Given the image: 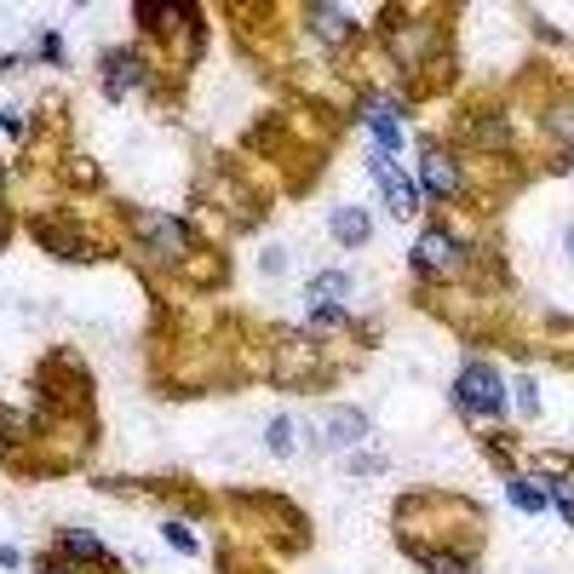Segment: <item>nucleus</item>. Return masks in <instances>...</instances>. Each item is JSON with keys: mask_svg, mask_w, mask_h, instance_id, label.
<instances>
[{"mask_svg": "<svg viewBox=\"0 0 574 574\" xmlns=\"http://www.w3.org/2000/svg\"><path fill=\"white\" fill-rule=\"evenodd\" d=\"M551 500H558V512L574 523V477H558V482H551Z\"/></svg>", "mask_w": 574, "mask_h": 574, "instance_id": "obj_15", "label": "nucleus"}, {"mask_svg": "<svg viewBox=\"0 0 574 574\" xmlns=\"http://www.w3.org/2000/svg\"><path fill=\"white\" fill-rule=\"evenodd\" d=\"M391 116H396V104H385V98H380V104H368V127L380 132V144H385V150H396V139H403Z\"/></svg>", "mask_w": 574, "mask_h": 574, "instance_id": "obj_11", "label": "nucleus"}, {"mask_svg": "<svg viewBox=\"0 0 574 574\" xmlns=\"http://www.w3.org/2000/svg\"><path fill=\"white\" fill-rule=\"evenodd\" d=\"M431 574H466V558H431Z\"/></svg>", "mask_w": 574, "mask_h": 574, "instance_id": "obj_17", "label": "nucleus"}, {"mask_svg": "<svg viewBox=\"0 0 574 574\" xmlns=\"http://www.w3.org/2000/svg\"><path fill=\"white\" fill-rule=\"evenodd\" d=\"M322 431H327V443H334V449H350V443H362V437H368V414L334 408V414L322 419Z\"/></svg>", "mask_w": 574, "mask_h": 574, "instance_id": "obj_6", "label": "nucleus"}, {"mask_svg": "<svg viewBox=\"0 0 574 574\" xmlns=\"http://www.w3.org/2000/svg\"><path fill=\"white\" fill-rule=\"evenodd\" d=\"M63 551H70V558H81V563H104V558H109L104 540H93V535H63Z\"/></svg>", "mask_w": 574, "mask_h": 574, "instance_id": "obj_13", "label": "nucleus"}, {"mask_svg": "<svg viewBox=\"0 0 574 574\" xmlns=\"http://www.w3.org/2000/svg\"><path fill=\"white\" fill-rule=\"evenodd\" d=\"M350 294V276L345 271H327V276H316L311 282V304H316V316L327 322V316H339V299Z\"/></svg>", "mask_w": 574, "mask_h": 574, "instance_id": "obj_7", "label": "nucleus"}, {"mask_svg": "<svg viewBox=\"0 0 574 574\" xmlns=\"http://www.w3.org/2000/svg\"><path fill=\"white\" fill-rule=\"evenodd\" d=\"M104 63H109V93H116V98L139 86V58H132V52H109Z\"/></svg>", "mask_w": 574, "mask_h": 574, "instance_id": "obj_8", "label": "nucleus"}, {"mask_svg": "<svg viewBox=\"0 0 574 574\" xmlns=\"http://www.w3.org/2000/svg\"><path fill=\"white\" fill-rule=\"evenodd\" d=\"M167 546H172V551H195V535H190L184 523H167Z\"/></svg>", "mask_w": 574, "mask_h": 574, "instance_id": "obj_16", "label": "nucleus"}, {"mask_svg": "<svg viewBox=\"0 0 574 574\" xmlns=\"http://www.w3.org/2000/svg\"><path fill=\"white\" fill-rule=\"evenodd\" d=\"M517 403H523V414L540 408V403H535V385H528V380H517Z\"/></svg>", "mask_w": 574, "mask_h": 574, "instance_id": "obj_18", "label": "nucleus"}, {"mask_svg": "<svg viewBox=\"0 0 574 574\" xmlns=\"http://www.w3.org/2000/svg\"><path fill=\"white\" fill-rule=\"evenodd\" d=\"M454 259H459V241L449 230H437V225L414 241V264H419V271H449Z\"/></svg>", "mask_w": 574, "mask_h": 574, "instance_id": "obj_3", "label": "nucleus"}, {"mask_svg": "<svg viewBox=\"0 0 574 574\" xmlns=\"http://www.w3.org/2000/svg\"><path fill=\"white\" fill-rule=\"evenodd\" d=\"M334 236L345 241V248H357V241L368 236V213L362 207H334Z\"/></svg>", "mask_w": 574, "mask_h": 574, "instance_id": "obj_9", "label": "nucleus"}, {"mask_svg": "<svg viewBox=\"0 0 574 574\" xmlns=\"http://www.w3.org/2000/svg\"><path fill=\"white\" fill-rule=\"evenodd\" d=\"M454 403L459 414H471V419H489L505 408V385H500V373L489 362H466L459 368V380H454Z\"/></svg>", "mask_w": 574, "mask_h": 574, "instance_id": "obj_1", "label": "nucleus"}, {"mask_svg": "<svg viewBox=\"0 0 574 574\" xmlns=\"http://www.w3.org/2000/svg\"><path fill=\"white\" fill-rule=\"evenodd\" d=\"M563 241H569V253H574V230H569V236H563Z\"/></svg>", "mask_w": 574, "mask_h": 574, "instance_id": "obj_19", "label": "nucleus"}, {"mask_svg": "<svg viewBox=\"0 0 574 574\" xmlns=\"http://www.w3.org/2000/svg\"><path fill=\"white\" fill-rule=\"evenodd\" d=\"M373 184L385 190V202H391V213H396V218H408V213H414V184H408L391 162H373Z\"/></svg>", "mask_w": 574, "mask_h": 574, "instance_id": "obj_5", "label": "nucleus"}, {"mask_svg": "<svg viewBox=\"0 0 574 574\" xmlns=\"http://www.w3.org/2000/svg\"><path fill=\"white\" fill-rule=\"evenodd\" d=\"M271 454H299V426L294 419H271Z\"/></svg>", "mask_w": 574, "mask_h": 574, "instance_id": "obj_14", "label": "nucleus"}, {"mask_svg": "<svg viewBox=\"0 0 574 574\" xmlns=\"http://www.w3.org/2000/svg\"><path fill=\"white\" fill-rule=\"evenodd\" d=\"M52 574H58V569H52Z\"/></svg>", "mask_w": 574, "mask_h": 574, "instance_id": "obj_20", "label": "nucleus"}, {"mask_svg": "<svg viewBox=\"0 0 574 574\" xmlns=\"http://www.w3.org/2000/svg\"><path fill=\"white\" fill-rule=\"evenodd\" d=\"M512 505H517V512H546L551 494L535 489V477H517V482H512Z\"/></svg>", "mask_w": 574, "mask_h": 574, "instance_id": "obj_12", "label": "nucleus"}, {"mask_svg": "<svg viewBox=\"0 0 574 574\" xmlns=\"http://www.w3.org/2000/svg\"><path fill=\"white\" fill-rule=\"evenodd\" d=\"M311 24H316V35H322V40H334V47H345V40H350V17H345V12L316 7V12H311Z\"/></svg>", "mask_w": 574, "mask_h": 574, "instance_id": "obj_10", "label": "nucleus"}, {"mask_svg": "<svg viewBox=\"0 0 574 574\" xmlns=\"http://www.w3.org/2000/svg\"><path fill=\"white\" fill-rule=\"evenodd\" d=\"M419 190L426 195H454L459 190V167L443 156V150H431V156L419 162Z\"/></svg>", "mask_w": 574, "mask_h": 574, "instance_id": "obj_4", "label": "nucleus"}, {"mask_svg": "<svg viewBox=\"0 0 574 574\" xmlns=\"http://www.w3.org/2000/svg\"><path fill=\"white\" fill-rule=\"evenodd\" d=\"M139 236H144V241H156L167 264H179V259L190 253V230H184V225H172V218H162V213H144V218H139Z\"/></svg>", "mask_w": 574, "mask_h": 574, "instance_id": "obj_2", "label": "nucleus"}]
</instances>
